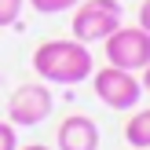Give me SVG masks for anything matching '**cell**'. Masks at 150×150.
I'll return each mask as SVG.
<instances>
[{
	"mask_svg": "<svg viewBox=\"0 0 150 150\" xmlns=\"http://www.w3.org/2000/svg\"><path fill=\"white\" fill-rule=\"evenodd\" d=\"M146 150H150V146H146Z\"/></svg>",
	"mask_w": 150,
	"mask_h": 150,
	"instance_id": "5bb4252c",
	"label": "cell"
},
{
	"mask_svg": "<svg viewBox=\"0 0 150 150\" xmlns=\"http://www.w3.org/2000/svg\"><path fill=\"white\" fill-rule=\"evenodd\" d=\"M125 139L132 150H146L150 146V110H139L128 125H125Z\"/></svg>",
	"mask_w": 150,
	"mask_h": 150,
	"instance_id": "52a82bcc",
	"label": "cell"
},
{
	"mask_svg": "<svg viewBox=\"0 0 150 150\" xmlns=\"http://www.w3.org/2000/svg\"><path fill=\"white\" fill-rule=\"evenodd\" d=\"M51 106H55V99H51V92H48V81H40V84H22L18 92L7 99V121H11L15 128H33V125H40L44 117L51 114Z\"/></svg>",
	"mask_w": 150,
	"mask_h": 150,
	"instance_id": "5b68a950",
	"label": "cell"
},
{
	"mask_svg": "<svg viewBox=\"0 0 150 150\" xmlns=\"http://www.w3.org/2000/svg\"><path fill=\"white\" fill-rule=\"evenodd\" d=\"M121 26V4L117 0H81L73 11V37L84 44L106 40Z\"/></svg>",
	"mask_w": 150,
	"mask_h": 150,
	"instance_id": "3957f363",
	"label": "cell"
},
{
	"mask_svg": "<svg viewBox=\"0 0 150 150\" xmlns=\"http://www.w3.org/2000/svg\"><path fill=\"white\" fill-rule=\"evenodd\" d=\"M29 4H33L40 15H59V11H66V7L81 4V0H29Z\"/></svg>",
	"mask_w": 150,
	"mask_h": 150,
	"instance_id": "9c48e42d",
	"label": "cell"
},
{
	"mask_svg": "<svg viewBox=\"0 0 150 150\" xmlns=\"http://www.w3.org/2000/svg\"><path fill=\"white\" fill-rule=\"evenodd\" d=\"M143 92H150V66L143 70Z\"/></svg>",
	"mask_w": 150,
	"mask_h": 150,
	"instance_id": "7c38bea8",
	"label": "cell"
},
{
	"mask_svg": "<svg viewBox=\"0 0 150 150\" xmlns=\"http://www.w3.org/2000/svg\"><path fill=\"white\" fill-rule=\"evenodd\" d=\"M139 26L150 33V0H143V7H139Z\"/></svg>",
	"mask_w": 150,
	"mask_h": 150,
	"instance_id": "8fae6325",
	"label": "cell"
},
{
	"mask_svg": "<svg viewBox=\"0 0 150 150\" xmlns=\"http://www.w3.org/2000/svg\"><path fill=\"white\" fill-rule=\"evenodd\" d=\"M33 70L48 84H81L95 73L92 51L84 40H44L33 51Z\"/></svg>",
	"mask_w": 150,
	"mask_h": 150,
	"instance_id": "6da1fadb",
	"label": "cell"
},
{
	"mask_svg": "<svg viewBox=\"0 0 150 150\" xmlns=\"http://www.w3.org/2000/svg\"><path fill=\"white\" fill-rule=\"evenodd\" d=\"M22 7H26V0H0V29L15 26L18 15H22Z\"/></svg>",
	"mask_w": 150,
	"mask_h": 150,
	"instance_id": "ba28073f",
	"label": "cell"
},
{
	"mask_svg": "<svg viewBox=\"0 0 150 150\" xmlns=\"http://www.w3.org/2000/svg\"><path fill=\"white\" fill-rule=\"evenodd\" d=\"M0 150H18V136L11 121H0Z\"/></svg>",
	"mask_w": 150,
	"mask_h": 150,
	"instance_id": "30bf717a",
	"label": "cell"
},
{
	"mask_svg": "<svg viewBox=\"0 0 150 150\" xmlns=\"http://www.w3.org/2000/svg\"><path fill=\"white\" fill-rule=\"evenodd\" d=\"M92 88L95 99L110 110H136V103L143 99V81L121 66H103L99 73H92Z\"/></svg>",
	"mask_w": 150,
	"mask_h": 150,
	"instance_id": "7a4b0ae2",
	"label": "cell"
},
{
	"mask_svg": "<svg viewBox=\"0 0 150 150\" xmlns=\"http://www.w3.org/2000/svg\"><path fill=\"white\" fill-rule=\"evenodd\" d=\"M18 150H48V146H40V143H29V146H18Z\"/></svg>",
	"mask_w": 150,
	"mask_h": 150,
	"instance_id": "4fadbf2b",
	"label": "cell"
},
{
	"mask_svg": "<svg viewBox=\"0 0 150 150\" xmlns=\"http://www.w3.org/2000/svg\"><path fill=\"white\" fill-rule=\"evenodd\" d=\"M106 59L121 70H146L150 66V33L143 26H117L106 37Z\"/></svg>",
	"mask_w": 150,
	"mask_h": 150,
	"instance_id": "277c9868",
	"label": "cell"
},
{
	"mask_svg": "<svg viewBox=\"0 0 150 150\" xmlns=\"http://www.w3.org/2000/svg\"><path fill=\"white\" fill-rule=\"evenodd\" d=\"M55 143H59V150H99V128H95L92 117L73 114L59 125Z\"/></svg>",
	"mask_w": 150,
	"mask_h": 150,
	"instance_id": "8992f818",
	"label": "cell"
}]
</instances>
